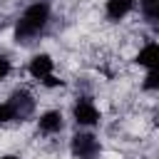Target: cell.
Returning <instances> with one entry per match:
<instances>
[{
  "label": "cell",
  "mask_w": 159,
  "mask_h": 159,
  "mask_svg": "<svg viewBox=\"0 0 159 159\" xmlns=\"http://www.w3.org/2000/svg\"><path fill=\"white\" fill-rule=\"evenodd\" d=\"M157 84H159V75H157V70H149L144 87H147V89H157Z\"/></svg>",
  "instance_id": "30bf717a"
},
{
  "label": "cell",
  "mask_w": 159,
  "mask_h": 159,
  "mask_svg": "<svg viewBox=\"0 0 159 159\" xmlns=\"http://www.w3.org/2000/svg\"><path fill=\"white\" fill-rule=\"evenodd\" d=\"M139 5H142V12H144V17H147L149 22H157V15H159L157 5H159V0H139Z\"/></svg>",
  "instance_id": "9c48e42d"
},
{
  "label": "cell",
  "mask_w": 159,
  "mask_h": 159,
  "mask_svg": "<svg viewBox=\"0 0 159 159\" xmlns=\"http://www.w3.org/2000/svg\"><path fill=\"white\" fill-rule=\"evenodd\" d=\"M40 132L42 134H55V132H60L62 129V114L57 112V109H52V112H45L42 117H40Z\"/></svg>",
  "instance_id": "52a82bcc"
},
{
  "label": "cell",
  "mask_w": 159,
  "mask_h": 159,
  "mask_svg": "<svg viewBox=\"0 0 159 159\" xmlns=\"http://www.w3.org/2000/svg\"><path fill=\"white\" fill-rule=\"evenodd\" d=\"M10 75V60H5V57H0V82L5 80Z\"/></svg>",
  "instance_id": "8fae6325"
},
{
  "label": "cell",
  "mask_w": 159,
  "mask_h": 159,
  "mask_svg": "<svg viewBox=\"0 0 159 159\" xmlns=\"http://www.w3.org/2000/svg\"><path fill=\"white\" fill-rule=\"evenodd\" d=\"M137 62L142 67H147V70H157V62H159V47H157V42L144 45L139 50V55H137Z\"/></svg>",
  "instance_id": "8992f818"
},
{
  "label": "cell",
  "mask_w": 159,
  "mask_h": 159,
  "mask_svg": "<svg viewBox=\"0 0 159 159\" xmlns=\"http://www.w3.org/2000/svg\"><path fill=\"white\" fill-rule=\"evenodd\" d=\"M42 82H45L47 87H57V84H62V80H57V77H52V75H47Z\"/></svg>",
  "instance_id": "7c38bea8"
},
{
  "label": "cell",
  "mask_w": 159,
  "mask_h": 159,
  "mask_svg": "<svg viewBox=\"0 0 159 159\" xmlns=\"http://www.w3.org/2000/svg\"><path fill=\"white\" fill-rule=\"evenodd\" d=\"M132 7H134V0H107V17L122 20L124 15H129Z\"/></svg>",
  "instance_id": "ba28073f"
},
{
  "label": "cell",
  "mask_w": 159,
  "mask_h": 159,
  "mask_svg": "<svg viewBox=\"0 0 159 159\" xmlns=\"http://www.w3.org/2000/svg\"><path fill=\"white\" fill-rule=\"evenodd\" d=\"M99 152H102V147H99V139L94 134L80 132L72 137V154L77 159H97Z\"/></svg>",
  "instance_id": "7a4b0ae2"
},
{
  "label": "cell",
  "mask_w": 159,
  "mask_h": 159,
  "mask_svg": "<svg viewBox=\"0 0 159 159\" xmlns=\"http://www.w3.org/2000/svg\"><path fill=\"white\" fill-rule=\"evenodd\" d=\"M72 114H75V122L82 124V127H92V124L99 122V109H97L89 99H80V102L75 104Z\"/></svg>",
  "instance_id": "277c9868"
},
{
  "label": "cell",
  "mask_w": 159,
  "mask_h": 159,
  "mask_svg": "<svg viewBox=\"0 0 159 159\" xmlns=\"http://www.w3.org/2000/svg\"><path fill=\"white\" fill-rule=\"evenodd\" d=\"M52 67H55V62H52L50 55H35L30 60V65H27V72L35 80H45L47 75H52Z\"/></svg>",
  "instance_id": "5b68a950"
},
{
  "label": "cell",
  "mask_w": 159,
  "mask_h": 159,
  "mask_svg": "<svg viewBox=\"0 0 159 159\" xmlns=\"http://www.w3.org/2000/svg\"><path fill=\"white\" fill-rule=\"evenodd\" d=\"M0 159H17V157H10V154H7V157H0Z\"/></svg>",
  "instance_id": "4fadbf2b"
},
{
  "label": "cell",
  "mask_w": 159,
  "mask_h": 159,
  "mask_svg": "<svg viewBox=\"0 0 159 159\" xmlns=\"http://www.w3.org/2000/svg\"><path fill=\"white\" fill-rule=\"evenodd\" d=\"M5 104L10 107L12 122H15V119H25V117H30V114H32V109H35V99H32L27 92H15Z\"/></svg>",
  "instance_id": "3957f363"
},
{
  "label": "cell",
  "mask_w": 159,
  "mask_h": 159,
  "mask_svg": "<svg viewBox=\"0 0 159 159\" xmlns=\"http://www.w3.org/2000/svg\"><path fill=\"white\" fill-rule=\"evenodd\" d=\"M47 20H50V7H47V2H35V5H30V7L20 15V20H17V25H15V40H17V42H32L35 37H40V32L45 30Z\"/></svg>",
  "instance_id": "6da1fadb"
}]
</instances>
